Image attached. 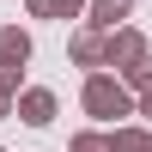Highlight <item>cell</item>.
<instances>
[{
	"instance_id": "cell-1",
	"label": "cell",
	"mask_w": 152,
	"mask_h": 152,
	"mask_svg": "<svg viewBox=\"0 0 152 152\" xmlns=\"http://www.w3.org/2000/svg\"><path fill=\"white\" fill-rule=\"evenodd\" d=\"M79 104H85V116H97V122H122V116H134V91H128V79L122 73H85V91H79Z\"/></svg>"
},
{
	"instance_id": "cell-2",
	"label": "cell",
	"mask_w": 152,
	"mask_h": 152,
	"mask_svg": "<svg viewBox=\"0 0 152 152\" xmlns=\"http://www.w3.org/2000/svg\"><path fill=\"white\" fill-rule=\"evenodd\" d=\"M67 55H73V67H85V73L110 67V31H97V24H85V31H73Z\"/></svg>"
},
{
	"instance_id": "cell-3",
	"label": "cell",
	"mask_w": 152,
	"mask_h": 152,
	"mask_svg": "<svg viewBox=\"0 0 152 152\" xmlns=\"http://www.w3.org/2000/svg\"><path fill=\"white\" fill-rule=\"evenodd\" d=\"M55 91H49V85H24L18 91V104H12V116L24 122V128H49V122H55Z\"/></svg>"
},
{
	"instance_id": "cell-4",
	"label": "cell",
	"mask_w": 152,
	"mask_h": 152,
	"mask_svg": "<svg viewBox=\"0 0 152 152\" xmlns=\"http://www.w3.org/2000/svg\"><path fill=\"white\" fill-rule=\"evenodd\" d=\"M140 55H146V37L134 31V24H116V31H110V67L122 73V67H134Z\"/></svg>"
},
{
	"instance_id": "cell-5",
	"label": "cell",
	"mask_w": 152,
	"mask_h": 152,
	"mask_svg": "<svg viewBox=\"0 0 152 152\" xmlns=\"http://www.w3.org/2000/svg\"><path fill=\"white\" fill-rule=\"evenodd\" d=\"M110 152H152V128L116 122V128H110Z\"/></svg>"
},
{
	"instance_id": "cell-6",
	"label": "cell",
	"mask_w": 152,
	"mask_h": 152,
	"mask_svg": "<svg viewBox=\"0 0 152 152\" xmlns=\"http://www.w3.org/2000/svg\"><path fill=\"white\" fill-rule=\"evenodd\" d=\"M0 61L24 67V61H31V31H18V24H0Z\"/></svg>"
},
{
	"instance_id": "cell-7",
	"label": "cell",
	"mask_w": 152,
	"mask_h": 152,
	"mask_svg": "<svg viewBox=\"0 0 152 152\" xmlns=\"http://www.w3.org/2000/svg\"><path fill=\"white\" fill-rule=\"evenodd\" d=\"M85 12H91V24H97V31H116L122 18H134V0H91Z\"/></svg>"
},
{
	"instance_id": "cell-8",
	"label": "cell",
	"mask_w": 152,
	"mask_h": 152,
	"mask_svg": "<svg viewBox=\"0 0 152 152\" xmlns=\"http://www.w3.org/2000/svg\"><path fill=\"white\" fill-rule=\"evenodd\" d=\"M85 6H91V0H24L31 18H79Z\"/></svg>"
},
{
	"instance_id": "cell-9",
	"label": "cell",
	"mask_w": 152,
	"mask_h": 152,
	"mask_svg": "<svg viewBox=\"0 0 152 152\" xmlns=\"http://www.w3.org/2000/svg\"><path fill=\"white\" fill-rule=\"evenodd\" d=\"M122 79H128V91H146L152 85V55H140L134 67H122Z\"/></svg>"
},
{
	"instance_id": "cell-10",
	"label": "cell",
	"mask_w": 152,
	"mask_h": 152,
	"mask_svg": "<svg viewBox=\"0 0 152 152\" xmlns=\"http://www.w3.org/2000/svg\"><path fill=\"white\" fill-rule=\"evenodd\" d=\"M67 152H110V134H73V140H67Z\"/></svg>"
},
{
	"instance_id": "cell-11",
	"label": "cell",
	"mask_w": 152,
	"mask_h": 152,
	"mask_svg": "<svg viewBox=\"0 0 152 152\" xmlns=\"http://www.w3.org/2000/svg\"><path fill=\"white\" fill-rule=\"evenodd\" d=\"M134 116H146V122H152V85H146V91H134Z\"/></svg>"
},
{
	"instance_id": "cell-12",
	"label": "cell",
	"mask_w": 152,
	"mask_h": 152,
	"mask_svg": "<svg viewBox=\"0 0 152 152\" xmlns=\"http://www.w3.org/2000/svg\"><path fill=\"white\" fill-rule=\"evenodd\" d=\"M12 104H18V97H6V91H0V122H6V116H12Z\"/></svg>"
}]
</instances>
